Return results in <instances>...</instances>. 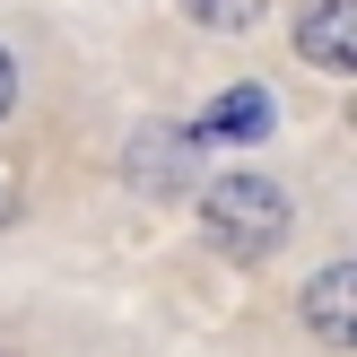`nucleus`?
I'll return each instance as SVG.
<instances>
[{"label": "nucleus", "instance_id": "423d86ee", "mask_svg": "<svg viewBox=\"0 0 357 357\" xmlns=\"http://www.w3.org/2000/svg\"><path fill=\"white\" fill-rule=\"evenodd\" d=\"M192 17H201V26H218V35H244L261 17V0H183Z\"/></svg>", "mask_w": 357, "mask_h": 357}, {"label": "nucleus", "instance_id": "f03ea898", "mask_svg": "<svg viewBox=\"0 0 357 357\" xmlns=\"http://www.w3.org/2000/svg\"><path fill=\"white\" fill-rule=\"evenodd\" d=\"M192 149H201V131H174V122H149V131L131 139V157H122V174H131L139 192H183L192 183Z\"/></svg>", "mask_w": 357, "mask_h": 357}, {"label": "nucleus", "instance_id": "39448f33", "mask_svg": "<svg viewBox=\"0 0 357 357\" xmlns=\"http://www.w3.org/2000/svg\"><path fill=\"white\" fill-rule=\"evenodd\" d=\"M305 331L323 349H357V261H331L305 288Z\"/></svg>", "mask_w": 357, "mask_h": 357}, {"label": "nucleus", "instance_id": "f257e3e1", "mask_svg": "<svg viewBox=\"0 0 357 357\" xmlns=\"http://www.w3.org/2000/svg\"><path fill=\"white\" fill-rule=\"evenodd\" d=\"M201 227H209V244H227L236 261H261L288 236V192H279L271 174H218V183H201Z\"/></svg>", "mask_w": 357, "mask_h": 357}, {"label": "nucleus", "instance_id": "1a4fd4ad", "mask_svg": "<svg viewBox=\"0 0 357 357\" xmlns=\"http://www.w3.org/2000/svg\"><path fill=\"white\" fill-rule=\"evenodd\" d=\"M0 357H17V349H0Z\"/></svg>", "mask_w": 357, "mask_h": 357}, {"label": "nucleus", "instance_id": "6e6552de", "mask_svg": "<svg viewBox=\"0 0 357 357\" xmlns=\"http://www.w3.org/2000/svg\"><path fill=\"white\" fill-rule=\"evenodd\" d=\"M17 218V192H9V174H0V227H9Z\"/></svg>", "mask_w": 357, "mask_h": 357}, {"label": "nucleus", "instance_id": "7ed1b4c3", "mask_svg": "<svg viewBox=\"0 0 357 357\" xmlns=\"http://www.w3.org/2000/svg\"><path fill=\"white\" fill-rule=\"evenodd\" d=\"M296 52H305L314 70L357 79V0H305V9H296Z\"/></svg>", "mask_w": 357, "mask_h": 357}, {"label": "nucleus", "instance_id": "0eeeda50", "mask_svg": "<svg viewBox=\"0 0 357 357\" xmlns=\"http://www.w3.org/2000/svg\"><path fill=\"white\" fill-rule=\"evenodd\" d=\"M9 96H17V70H9V52H0V114H9Z\"/></svg>", "mask_w": 357, "mask_h": 357}, {"label": "nucleus", "instance_id": "20e7f679", "mask_svg": "<svg viewBox=\"0 0 357 357\" xmlns=\"http://www.w3.org/2000/svg\"><path fill=\"white\" fill-rule=\"evenodd\" d=\"M271 131H279V96L261 79L209 96V114H201V139H227V149H253V139H271Z\"/></svg>", "mask_w": 357, "mask_h": 357}]
</instances>
